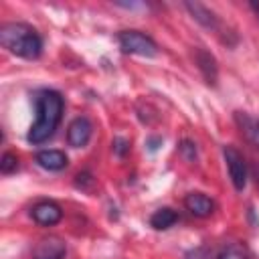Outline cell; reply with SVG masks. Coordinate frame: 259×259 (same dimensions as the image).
Returning a JSON list of instances; mask_svg holds the SVG:
<instances>
[{"label":"cell","mask_w":259,"mask_h":259,"mask_svg":"<svg viewBox=\"0 0 259 259\" xmlns=\"http://www.w3.org/2000/svg\"><path fill=\"white\" fill-rule=\"evenodd\" d=\"M63 117V97L61 93L53 91V89H42L36 93V121L30 125L26 140L30 144H42L47 142L59 121Z\"/></svg>","instance_id":"6da1fadb"},{"label":"cell","mask_w":259,"mask_h":259,"mask_svg":"<svg viewBox=\"0 0 259 259\" xmlns=\"http://www.w3.org/2000/svg\"><path fill=\"white\" fill-rule=\"evenodd\" d=\"M0 45L22 59H36L42 51L40 34L24 22H4L0 26Z\"/></svg>","instance_id":"7a4b0ae2"},{"label":"cell","mask_w":259,"mask_h":259,"mask_svg":"<svg viewBox=\"0 0 259 259\" xmlns=\"http://www.w3.org/2000/svg\"><path fill=\"white\" fill-rule=\"evenodd\" d=\"M117 42H119L121 51L127 55H140V57H156L158 55L156 42L140 30H121L117 34Z\"/></svg>","instance_id":"3957f363"},{"label":"cell","mask_w":259,"mask_h":259,"mask_svg":"<svg viewBox=\"0 0 259 259\" xmlns=\"http://www.w3.org/2000/svg\"><path fill=\"white\" fill-rule=\"evenodd\" d=\"M223 156H225L227 170H229V176H231L233 186H235L237 190H243L245 184H247V166H245L243 156H241L239 150L233 148V146H225V148H223Z\"/></svg>","instance_id":"277c9868"},{"label":"cell","mask_w":259,"mask_h":259,"mask_svg":"<svg viewBox=\"0 0 259 259\" xmlns=\"http://www.w3.org/2000/svg\"><path fill=\"white\" fill-rule=\"evenodd\" d=\"M67 247L65 241L59 237H45L32 249V259H65Z\"/></svg>","instance_id":"5b68a950"},{"label":"cell","mask_w":259,"mask_h":259,"mask_svg":"<svg viewBox=\"0 0 259 259\" xmlns=\"http://www.w3.org/2000/svg\"><path fill=\"white\" fill-rule=\"evenodd\" d=\"M30 214H32V219L38 225H45V227H53V225H57L63 219L61 206L57 202H53V200H40V202H36L30 208Z\"/></svg>","instance_id":"8992f818"},{"label":"cell","mask_w":259,"mask_h":259,"mask_svg":"<svg viewBox=\"0 0 259 259\" xmlns=\"http://www.w3.org/2000/svg\"><path fill=\"white\" fill-rule=\"evenodd\" d=\"M93 134V123L87 119V117H75L71 123H69V130H67V142L69 146L73 148H83L89 138Z\"/></svg>","instance_id":"52a82bcc"},{"label":"cell","mask_w":259,"mask_h":259,"mask_svg":"<svg viewBox=\"0 0 259 259\" xmlns=\"http://www.w3.org/2000/svg\"><path fill=\"white\" fill-rule=\"evenodd\" d=\"M184 206L186 210H190L194 217H200V219L210 217L214 210V202L202 192H188L184 198Z\"/></svg>","instance_id":"ba28073f"},{"label":"cell","mask_w":259,"mask_h":259,"mask_svg":"<svg viewBox=\"0 0 259 259\" xmlns=\"http://www.w3.org/2000/svg\"><path fill=\"white\" fill-rule=\"evenodd\" d=\"M36 162L40 168L57 172V170H63L67 166V156L61 150H42L36 154Z\"/></svg>","instance_id":"9c48e42d"},{"label":"cell","mask_w":259,"mask_h":259,"mask_svg":"<svg viewBox=\"0 0 259 259\" xmlns=\"http://www.w3.org/2000/svg\"><path fill=\"white\" fill-rule=\"evenodd\" d=\"M186 8L194 16V20H198L202 26H206V28H219V18L206 6L198 4V2H186Z\"/></svg>","instance_id":"30bf717a"},{"label":"cell","mask_w":259,"mask_h":259,"mask_svg":"<svg viewBox=\"0 0 259 259\" xmlns=\"http://www.w3.org/2000/svg\"><path fill=\"white\" fill-rule=\"evenodd\" d=\"M176 221H178V214H176V210H172V208H168V206L154 210V214L150 217V225H152L154 229H158V231L170 229V227H172Z\"/></svg>","instance_id":"8fae6325"},{"label":"cell","mask_w":259,"mask_h":259,"mask_svg":"<svg viewBox=\"0 0 259 259\" xmlns=\"http://www.w3.org/2000/svg\"><path fill=\"white\" fill-rule=\"evenodd\" d=\"M196 61H198V67L202 69L206 81H208V83H214V79H217V63H214L212 55L200 49V51L196 53Z\"/></svg>","instance_id":"7c38bea8"},{"label":"cell","mask_w":259,"mask_h":259,"mask_svg":"<svg viewBox=\"0 0 259 259\" xmlns=\"http://www.w3.org/2000/svg\"><path fill=\"white\" fill-rule=\"evenodd\" d=\"M219 259H247V253H245V249L241 245L233 243V245H229V247L223 249V253L219 255Z\"/></svg>","instance_id":"4fadbf2b"},{"label":"cell","mask_w":259,"mask_h":259,"mask_svg":"<svg viewBox=\"0 0 259 259\" xmlns=\"http://www.w3.org/2000/svg\"><path fill=\"white\" fill-rule=\"evenodd\" d=\"M16 168H18V158L14 154H10V152L2 154V158H0V170H2V174H10Z\"/></svg>","instance_id":"5bb4252c"},{"label":"cell","mask_w":259,"mask_h":259,"mask_svg":"<svg viewBox=\"0 0 259 259\" xmlns=\"http://www.w3.org/2000/svg\"><path fill=\"white\" fill-rule=\"evenodd\" d=\"M184 259H210V253H208V249H204V247H196V249H190V251L184 255Z\"/></svg>","instance_id":"9a60e30c"},{"label":"cell","mask_w":259,"mask_h":259,"mask_svg":"<svg viewBox=\"0 0 259 259\" xmlns=\"http://www.w3.org/2000/svg\"><path fill=\"white\" fill-rule=\"evenodd\" d=\"M123 150H125V140L117 138V140H115V152H117V154H123Z\"/></svg>","instance_id":"2e32d148"},{"label":"cell","mask_w":259,"mask_h":259,"mask_svg":"<svg viewBox=\"0 0 259 259\" xmlns=\"http://www.w3.org/2000/svg\"><path fill=\"white\" fill-rule=\"evenodd\" d=\"M253 176H255V182H257V186H259V166L253 168Z\"/></svg>","instance_id":"e0dca14e"},{"label":"cell","mask_w":259,"mask_h":259,"mask_svg":"<svg viewBox=\"0 0 259 259\" xmlns=\"http://www.w3.org/2000/svg\"><path fill=\"white\" fill-rule=\"evenodd\" d=\"M257 134H259V121H257Z\"/></svg>","instance_id":"ac0fdd59"}]
</instances>
